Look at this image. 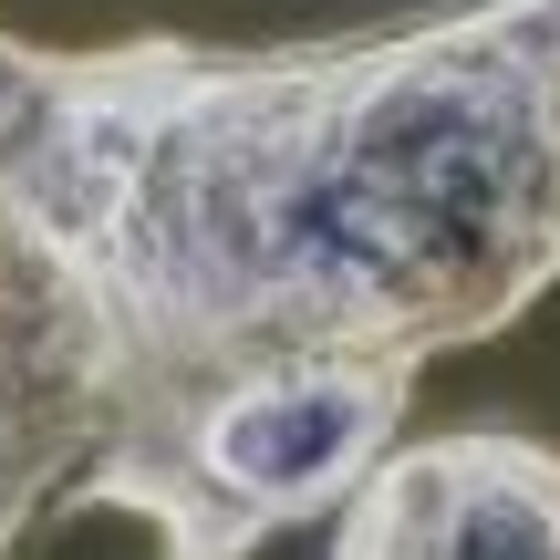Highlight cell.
I'll use <instances>...</instances> for the list:
<instances>
[{
    "mask_svg": "<svg viewBox=\"0 0 560 560\" xmlns=\"http://www.w3.org/2000/svg\"><path fill=\"white\" fill-rule=\"evenodd\" d=\"M332 560H560V446L520 425L395 446L342 499Z\"/></svg>",
    "mask_w": 560,
    "mask_h": 560,
    "instance_id": "277c9868",
    "label": "cell"
},
{
    "mask_svg": "<svg viewBox=\"0 0 560 560\" xmlns=\"http://www.w3.org/2000/svg\"><path fill=\"white\" fill-rule=\"evenodd\" d=\"M416 374L405 363H260L208 395H187L145 446L136 509L166 560H249L260 540L322 520L395 457V425Z\"/></svg>",
    "mask_w": 560,
    "mask_h": 560,
    "instance_id": "7a4b0ae2",
    "label": "cell"
},
{
    "mask_svg": "<svg viewBox=\"0 0 560 560\" xmlns=\"http://www.w3.org/2000/svg\"><path fill=\"white\" fill-rule=\"evenodd\" d=\"M0 198L94 280L166 416L260 363L425 374L560 280V0L280 52H52L0 21Z\"/></svg>",
    "mask_w": 560,
    "mask_h": 560,
    "instance_id": "6da1fadb",
    "label": "cell"
},
{
    "mask_svg": "<svg viewBox=\"0 0 560 560\" xmlns=\"http://www.w3.org/2000/svg\"><path fill=\"white\" fill-rule=\"evenodd\" d=\"M156 416L166 405L94 280L0 198V560L62 499L125 509Z\"/></svg>",
    "mask_w": 560,
    "mask_h": 560,
    "instance_id": "3957f363",
    "label": "cell"
}]
</instances>
